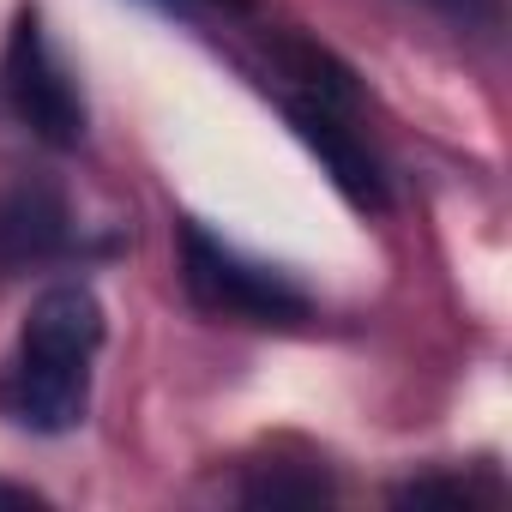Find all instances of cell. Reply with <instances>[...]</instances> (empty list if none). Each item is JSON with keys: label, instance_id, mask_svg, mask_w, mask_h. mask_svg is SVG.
Returning a JSON list of instances; mask_svg holds the SVG:
<instances>
[{"label": "cell", "instance_id": "obj_1", "mask_svg": "<svg viewBox=\"0 0 512 512\" xmlns=\"http://www.w3.org/2000/svg\"><path fill=\"white\" fill-rule=\"evenodd\" d=\"M103 344V308L91 290L61 284L25 314L19 350L0 374V410L31 434H67L91 404V362Z\"/></svg>", "mask_w": 512, "mask_h": 512}, {"label": "cell", "instance_id": "obj_2", "mask_svg": "<svg viewBox=\"0 0 512 512\" xmlns=\"http://www.w3.org/2000/svg\"><path fill=\"white\" fill-rule=\"evenodd\" d=\"M181 272L187 290L235 320H260V326H296L308 314V296L296 284H284L266 266H247L241 253H229L223 241H211L205 229H181Z\"/></svg>", "mask_w": 512, "mask_h": 512}, {"label": "cell", "instance_id": "obj_3", "mask_svg": "<svg viewBox=\"0 0 512 512\" xmlns=\"http://www.w3.org/2000/svg\"><path fill=\"white\" fill-rule=\"evenodd\" d=\"M7 97L19 109V121L49 139V145H79L85 139V103H79V85L67 79L61 55L49 49L43 25L37 19H19L13 43H7Z\"/></svg>", "mask_w": 512, "mask_h": 512}, {"label": "cell", "instance_id": "obj_4", "mask_svg": "<svg viewBox=\"0 0 512 512\" xmlns=\"http://www.w3.org/2000/svg\"><path fill=\"white\" fill-rule=\"evenodd\" d=\"M290 127H296V139L332 169V181H338V193L350 199V205H362V211H374L380 199H386V187H380V163L356 145V133L332 115V103H290Z\"/></svg>", "mask_w": 512, "mask_h": 512}, {"label": "cell", "instance_id": "obj_5", "mask_svg": "<svg viewBox=\"0 0 512 512\" xmlns=\"http://www.w3.org/2000/svg\"><path fill=\"white\" fill-rule=\"evenodd\" d=\"M55 223H61V211H55V205H43V199L19 193L7 211H0V241H7L13 260H25V253H43V247L55 241Z\"/></svg>", "mask_w": 512, "mask_h": 512}, {"label": "cell", "instance_id": "obj_6", "mask_svg": "<svg viewBox=\"0 0 512 512\" xmlns=\"http://www.w3.org/2000/svg\"><path fill=\"white\" fill-rule=\"evenodd\" d=\"M428 7H434V13H446V19H452V25H464V31H470V25H494V19H500V0H428Z\"/></svg>", "mask_w": 512, "mask_h": 512}, {"label": "cell", "instance_id": "obj_7", "mask_svg": "<svg viewBox=\"0 0 512 512\" xmlns=\"http://www.w3.org/2000/svg\"><path fill=\"white\" fill-rule=\"evenodd\" d=\"M169 13H247L253 0H157Z\"/></svg>", "mask_w": 512, "mask_h": 512}, {"label": "cell", "instance_id": "obj_8", "mask_svg": "<svg viewBox=\"0 0 512 512\" xmlns=\"http://www.w3.org/2000/svg\"><path fill=\"white\" fill-rule=\"evenodd\" d=\"M0 506H37V494H25V488H0Z\"/></svg>", "mask_w": 512, "mask_h": 512}]
</instances>
